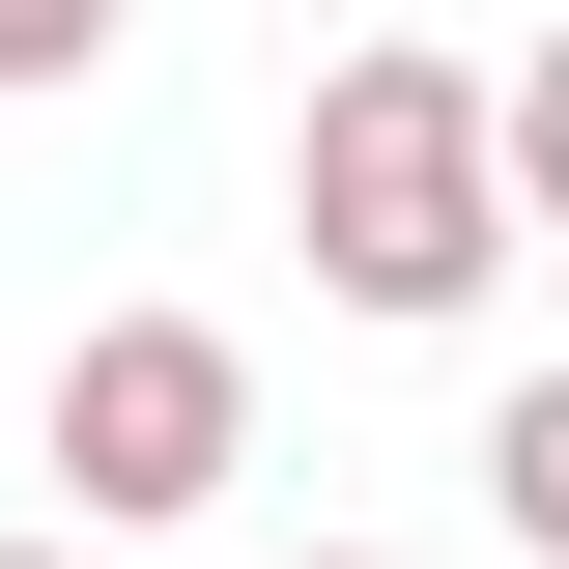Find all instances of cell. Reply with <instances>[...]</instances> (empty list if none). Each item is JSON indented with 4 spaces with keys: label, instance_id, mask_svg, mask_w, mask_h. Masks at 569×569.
<instances>
[{
    "label": "cell",
    "instance_id": "6",
    "mask_svg": "<svg viewBox=\"0 0 569 569\" xmlns=\"http://www.w3.org/2000/svg\"><path fill=\"white\" fill-rule=\"evenodd\" d=\"M0 569H86V541H0Z\"/></svg>",
    "mask_w": 569,
    "mask_h": 569
},
{
    "label": "cell",
    "instance_id": "2",
    "mask_svg": "<svg viewBox=\"0 0 569 569\" xmlns=\"http://www.w3.org/2000/svg\"><path fill=\"white\" fill-rule=\"evenodd\" d=\"M228 456H257V342H228V313H86V342H58V485H86V541L228 512Z\"/></svg>",
    "mask_w": 569,
    "mask_h": 569
},
{
    "label": "cell",
    "instance_id": "4",
    "mask_svg": "<svg viewBox=\"0 0 569 569\" xmlns=\"http://www.w3.org/2000/svg\"><path fill=\"white\" fill-rule=\"evenodd\" d=\"M485 171H512V200L569 228V29H541V58H485Z\"/></svg>",
    "mask_w": 569,
    "mask_h": 569
},
{
    "label": "cell",
    "instance_id": "1",
    "mask_svg": "<svg viewBox=\"0 0 569 569\" xmlns=\"http://www.w3.org/2000/svg\"><path fill=\"white\" fill-rule=\"evenodd\" d=\"M284 228H313V284L342 313H485L512 284V171H485V58H427V29H370V58H313V114H284Z\"/></svg>",
    "mask_w": 569,
    "mask_h": 569
},
{
    "label": "cell",
    "instance_id": "5",
    "mask_svg": "<svg viewBox=\"0 0 569 569\" xmlns=\"http://www.w3.org/2000/svg\"><path fill=\"white\" fill-rule=\"evenodd\" d=\"M58 58H114V0H0V86H58Z\"/></svg>",
    "mask_w": 569,
    "mask_h": 569
},
{
    "label": "cell",
    "instance_id": "7",
    "mask_svg": "<svg viewBox=\"0 0 569 569\" xmlns=\"http://www.w3.org/2000/svg\"><path fill=\"white\" fill-rule=\"evenodd\" d=\"M313 569H370V541H313Z\"/></svg>",
    "mask_w": 569,
    "mask_h": 569
},
{
    "label": "cell",
    "instance_id": "3",
    "mask_svg": "<svg viewBox=\"0 0 569 569\" xmlns=\"http://www.w3.org/2000/svg\"><path fill=\"white\" fill-rule=\"evenodd\" d=\"M485 512L569 569V370H512V399H485Z\"/></svg>",
    "mask_w": 569,
    "mask_h": 569
}]
</instances>
